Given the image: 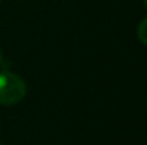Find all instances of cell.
<instances>
[{
    "instance_id": "obj_1",
    "label": "cell",
    "mask_w": 147,
    "mask_h": 145,
    "mask_svg": "<svg viewBox=\"0 0 147 145\" xmlns=\"http://www.w3.org/2000/svg\"><path fill=\"white\" fill-rule=\"evenodd\" d=\"M26 93L27 86L20 76L11 71H0V105L19 104Z\"/></svg>"
},
{
    "instance_id": "obj_2",
    "label": "cell",
    "mask_w": 147,
    "mask_h": 145,
    "mask_svg": "<svg viewBox=\"0 0 147 145\" xmlns=\"http://www.w3.org/2000/svg\"><path fill=\"white\" fill-rule=\"evenodd\" d=\"M137 37L144 46H147V17L140 21L137 27Z\"/></svg>"
},
{
    "instance_id": "obj_3",
    "label": "cell",
    "mask_w": 147,
    "mask_h": 145,
    "mask_svg": "<svg viewBox=\"0 0 147 145\" xmlns=\"http://www.w3.org/2000/svg\"><path fill=\"white\" fill-rule=\"evenodd\" d=\"M3 63H4V58H3V53H1V50H0V68L3 67Z\"/></svg>"
},
{
    "instance_id": "obj_4",
    "label": "cell",
    "mask_w": 147,
    "mask_h": 145,
    "mask_svg": "<svg viewBox=\"0 0 147 145\" xmlns=\"http://www.w3.org/2000/svg\"><path fill=\"white\" fill-rule=\"evenodd\" d=\"M143 3H144V6L147 7V0H143Z\"/></svg>"
},
{
    "instance_id": "obj_5",
    "label": "cell",
    "mask_w": 147,
    "mask_h": 145,
    "mask_svg": "<svg viewBox=\"0 0 147 145\" xmlns=\"http://www.w3.org/2000/svg\"><path fill=\"white\" fill-rule=\"evenodd\" d=\"M0 1H1V0H0Z\"/></svg>"
}]
</instances>
